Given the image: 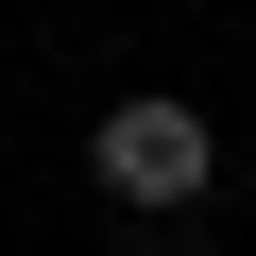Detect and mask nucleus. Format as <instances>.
I'll return each mask as SVG.
<instances>
[{"label": "nucleus", "instance_id": "1", "mask_svg": "<svg viewBox=\"0 0 256 256\" xmlns=\"http://www.w3.org/2000/svg\"><path fill=\"white\" fill-rule=\"evenodd\" d=\"M86 171H102V205H120V222H188V205L222 188V137H205V102L137 86V102H102V137H86Z\"/></svg>", "mask_w": 256, "mask_h": 256}]
</instances>
